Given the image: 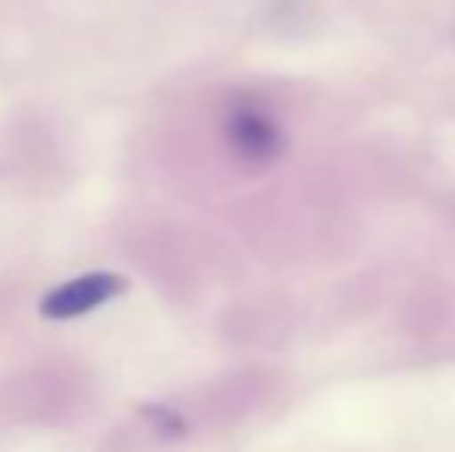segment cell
<instances>
[{
	"instance_id": "cell-1",
	"label": "cell",
	"mask_w": 455,
	"mask_h": 452,
	"mask_svg": "<svg viewBox=\"0 0 455 452\" xmlns=\"http://www.w3.org/2000/svg\"><path fill=\"white\" fill-rule=\"evenodd\" d=\"M227 143L242 162L270 164L282 152V131L258 103H239L227 115Z\"/></svg>"
},
{
	"instance_id": "cell-2",
	"label": "cell",
	"mask_w": 455,
	"mask_h": 452,
	"mask_svg": "<svg viewBox=\"0 0 455 452\" xmlns=\"http://www.w3.org/2000/svg\"><path fill=\"white\" fill-rule=\"evenodd\" d=\"M121 289H124V279L115 273H87V276L47 291L41 301V313L47 320H75V316H84L100 304L112 301L115 295H121Z\"/></svg>"
}]
</instances>
